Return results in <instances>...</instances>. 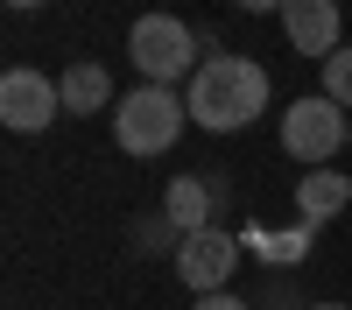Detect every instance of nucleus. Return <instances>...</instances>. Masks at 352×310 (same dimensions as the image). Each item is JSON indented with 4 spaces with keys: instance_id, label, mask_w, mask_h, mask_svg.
Segmentation results:
<instances>
[{
    "instance_id": "nucleus-16",
    "label": "nucleus",
    "mask_w": 352,
    "mask_h": 310,
    "mask_svg": "<svg viewBox=\"0 0 352 310\" xmlns=\"http://www.w3.org/2000/svg\"><path fill=\"white\" fill-rule=\"evenodd\" d=\"M310 310H345V303H310Z\"/></svg>"
},
{
    "instance_id": "nucleus-12",
    "label": "nucleus",
    "mask_w": 352,
    "mask_h": 310,
    "mask_svg": "<svg viewBox=\"0 0 352 310\" xmlns=\"http://www.w3.org/2000/svg\"><path fill=\"white\" fill-rule=\"evenodd\" d=\"M324 99H338V106L352 113V49L324 56Z\"/></svg>"
},
{
    "instance_id": "nucleus-5",
    "label": "nucleus",
    "mask_w": 352,
    "mask_h": 310,
    "mask_svg": "<svg viewBox=\"0 0 352 310\" xmlns=\"http://www.w3.org/2000/svg\"><path fill=\"white\" fill-rule=\"evenodd\" d=\"M64 113V92H56V78L14 64L8 78H0V127L14 134H50V120Z\"/></svg>"
},
{
    "instance_id": "nucleus-11",
    "label": "nucleus",
    "mask_w": 352,
    "mask_h": 310,
    "mask_svg": "<svg viewBox=\"0 0 352 310\" xmlns=\"http://www.w3.org/2000/svg\"><path fill=\"white\" fill-rule=\"evenodd\" d=\"M240 247L261 254V268H296L303 254H310V225H289V233H268V225H247Z\"/></svg>"
},
{
    "instance_id": "nucleus-4",
    "label": "nucleus",
    "mask_w": 352,
    "mask_h": 310,
    "mask_svg": "<svg viewBox=\"0 0 352 310\" xmlns=\"http://www.w3.org/2000/svg\"><path fill=\"white\" fill-rule=\"evenodd\" d=\"M345 141H352V113L338 99H324V92H310V99H296L282 113V148L296 162H310V169H331V155Z\"/></svg>"
},
{
    "instance_id": "nucleus-10",
    "label": "nucleus",
    "mask_w": 352,
    "mask_h": 310,
    "mask_svg": "<svg viewBox=\"0 0 352 310\" xmlns=\"http://www.w3.org/2000/svg\"><path fill=\"white\" fill-rule=\"evenodd\" d=\"M56 92H64V113H85V120H92L99 106H120V99H113V71L106 64H71L64 78H56Z\"/></svg>"
},
{
    "instance_id": "nucleus-15",
    "label": "nucleus",
    "mask_w": 352,
    "mask_h": 310,
    "mask_svg": "<svg viewBox=\"0 0 352 310\" xmlns=\"http://www.w3.org/2000/svg\"><path fill=\"white\" fill-rule=\"evenodd\" d=\"M8 8H43V0H8Z\"/></svg>"
},
{
    "instance_id": "nucleus-6",
    "label": "nucleus",
    "mask_w": 352,
    "mask_h": 310,
    "mask_svg": "<svg viewBox=\"0 0 352 310\" xmlns=\"http://www.w3.org/2000/svg\"><path fill=\"white\" fill-rule=\"evenodd\" d=\"M232 268H240V240L219 233V225H204V233H190L184 247H176V275H184L197 296H219L232 282Z\"/></svg>"
},
{
    "instance_id": "nucleus-1",
    "label": "nucleus",
    "mask_w": 352,
    "mask_h": 310,
    "mask_svg": "<svg viewBox=\"0 0 352 310\" xmlns=\"http://www.w3.org/2000/svg\"><path fill=\"white\" fill-rule=\"evenodd\" d=\"M268 92H275V78L261 71L254 56H226V49H212V56L197 64L184 106H190L197 127H212V134H240V127H254L261 113H268Z\"/></svg>"
},
{
    "instance_id": "nucleus-13",
    "label": "nucleus",
    "mask_w": 352,
    "mask_h": 310,
    "mask_svg": "<svg viewBox=\"0 0 352 310\" xmlns=\"http://www.w3.org/2000/svg\"><path fill=\"white\" fill-rule=\"evenodd\" d=\"M190 310H247V303H240V296H226V289H219V296H197Z\"/></svg>"
},
{
    "instance_id": "nucleus-8",
    "label": "nucleus",
    "mask_w": 352,
    "mask_h": 310,
    "mask_svg": "<svg viewBox=\"0 0 352 310\" xmlns=\"http://www.w3.org/2000/svg\"><path fill=\"white\" fill-rule=\"evenodd\" d=\"M212 212H219V184H204V177H176L169 190H162V219L176 225V233H204L212 225Z\"/></svg>"
},
{
    "instance_id": "nucleus-9",
    "label": "nucleus",
    "mask_w": 352,
    "mask_h": 310,
    "mask_svg": "<svg viewBox=\"0 0 352 310\" xmlns=\"http://www.w3.org/2000/svg\"><path fill=\"white\" fill-rule=\"evenodd\" d=\"M352 205V177H338V169H310V177L296 184V225H324V219H338Z\"/></svg>"
},
{
    "instance_id": "nucleus-14",
    "label": "nucleus",
    "mask_w": 352,
    "mask_h": 310,
    "mask_svg": "<svg viewBox=\"0 0 352 310\" xmlns=\"http://www.w3.org/2000/svg\"><path fill=\"white\" fill-rule=\"evenodd\" d=\"M232 8H247V14H268V8H275V14H282V0H232Z\"/></svg>"
},
{
    "instance_id": "nucleus-3",
    "label": "nucleus",
    "mask_w": 352,
    "mask_h": 310,
    "mask_svg": "<svg viewBox=\"0 0 352 310\" xmlns=\"http://www.w3.org/2000/svg\"><path fill=\"white\" fill-rule=\"evenodd\" d=\"M127 56H134V71L148 85H176V78H197L204 43L190 36V21H176V14H141L127 28Z\"/></svg>"
},
{
    "instance_id": "nucleus-7",
    "label": "nucleus",
    "mask_w": 352,
    "mask_h": 310,
    "mask_svg": "<svg viewBox=\"0 0 352 310\" xmlns=\"http://www.w3.org/2000/svg\"><path fill=\"white\" fill-rule=\"evenodd\" d=\"M282 28H289V49L296 56H338L345 43H338V28H345V14H338V0H282Z\"/></svg>"
},
{
    "instance_id": "nucleus-2",
    "label": "nucleus",
    "mask_w": 352,
    "mask_h": 310,
    "mask_svg": "<svg viewBox=\"0 0 352 310\" xmlns=\"http://www.w3.org/2000/svg\"><path fill=\"white\" fill-rule=\"evenodd\" d=\"M184 120H190V106L176 99V85H134V92L113 106V141H120L127 155H169Z\"/></svg>"
}]
</instances>
